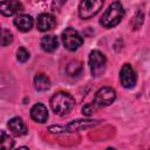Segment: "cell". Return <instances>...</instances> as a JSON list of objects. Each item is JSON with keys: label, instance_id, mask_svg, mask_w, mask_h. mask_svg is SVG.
<instances>
[{"label": "cell", "instance_id": "cell-17", "mask_svg": "<svg viewBox=\"0 0 150 150\" xmlns=\"http://www.w3.org/2000/svg\"><path fill=\"white\" fill-rule=\"evenodd\" d=\"M1 150H12L13 145H14V141L13 138L6 134V131H1Z\"/></svg>", "mask_w": 150, "mask_h": 150}, {"label": "cell", "instance_id": "cell-7", "mask_svg": "<svg viewBox=\"0 0 150 150\" xmlns=\"http://www.w3.org/2000/svg\"><path fill=\"white\" fill-rule=\"evenodd\" d=\"M120 80H121V83L124 88L130 89V88L135 87L136 81H137V76H136L134 68L129 63H125L122 66V68L120 70Z\"/></svg>", "mask_w": 150, "mask_h": 150}, {"label": "cell", "instance_id": "cell-19", "mask_svg": "<svg viewBox=\"0 0 150 150\" xmlns=\"http://www.w3.org/2000/svg\"><path fill=\"white\" fill-rule=\"evenodd\" d=\"M16 59L20 62H26L29 59V52L25 48V47H20L16 50Z\"/></svg>", "mask_w": 150, "mask_h": 150}, {"label": "cell", "instance_id": "cell-2", "mask_svg": "<svg viewBox=\"0 0 150 150\" xmlns=\"http://www.w3.org/2000/svg\"><path fill=\"white\" fill-rule=\"evenodd\" d=\"M123 16H124V8L122 4L118 1H115L110 4V6L103 13L100 20V23L105 28H112L121 22Z\"/></svg>", "mask_w": 150, "mask_h": 150}, {"label": "cell", "instance_id": "cell-23", "mask_svg": "<svg viewBox=\"0 0 150 150\" xmlns=\"http://www.w3.org/2000/svg\"><path fill=\"white\" fill-rule=\"evenodd\" d=\"M107 150H116V149H114V148H108Z\"/></svg>", "mask_w": 150, "mask_h": 150}, {"label": "cell", "instance_id": "cell-16", "mask_svg": "<svg viewBox=\"0 0 150 150\" xmlns=\"http://www.w3.org/2000/svg\"><path fill=\"white\" fill-rule=\"evenodd\" d=\"M66 71H67V74L69 76L75 77L79 74H81V71H82V63L80 61H71V62L68 63Z\"/></svg>", "mask_w": 150, "mask_h": 150}, {"label": "cell", "instance_id": "cell-13", "mask_svg": "<svg viewBox=\"0 0 150 150\" xmlns=\"http://www.w3.org/2000/svg\"><path fill=\"white\" fill-rule=\"evenodd\" d=\"M100 121H91V120H77V121H73L71 123H69L66 128H62L63 130H69V131H77V130H82L93 125H96Z\"/></svg>", "mask_w": 150, "mask_h": 150}, {"label": "cell", "instance_id": "cell-6", "mask_svg": "<svg viewBox=\"0 0 150 150\" xmlns=\"http://www.w3.org/2000/svg\"><path fill=\"white\" fill-rule=\"evenodd\" d=\"M116 98V91L110 87H103L98 89L94 96V104L97 108H103L110 105Z\"/></svg>", "mask_w": 150, "mask_h": 150}, {"label": "cell", "instance_id": "cell-18", "mask_svg": "<svg viewBox=\"0 0 150 150\" xmlns=\"http://www.w3.org/2000/svg\"><path fill=\"white\" fill-rule=\"evenodd\" d=\"M12 41H13V34L7 28H2V30H1V46L5 47V46L9 45Z\"/></svg>", "mask_w": 150, "mask_h": 150}, {"label": "cell", "instance_id": "cell-9", "mask_svg": "<svg viewBox=\"0 0 150 150\" xmlns=\"http://www.w3.org/2000/svg\"><path fill=\"white\" fill-rule=\"evenodd\" d=\"M23 9V6L19 1H6L0 4V12L2 15L11 16Z\"/></svg>", "mask_w": 150, "mask_h": 150}, {"label": "cell", "instance_id": "cell-11", "mask_svg": "<svg viewBox=\"0 0 150 150\" xmlns=\"http://www.w3.org/2000/svg\"><path fill=\"white\" fill-rule=\"evenodd\" d=\"M8 128H9V130L12 131V134L15 135V136H23V135H26L27 131H28L26 123H25L23 120L20 118V117H13L12 120H9V122H8Z\"/></svg>", "mask_w": 150, "mask_h": 150}, {"label": "cell", "instance_id": "cell-10", "mask_svg": "<svg viewBox=\"0 0 150 150\" xmlns=\"http://www.w3.org/2000/svg\"><path fill=\"white\" fill-rule=\"evenodd\" d=\"M30 117L39 123H45L48 120V110L47 107L42 103H36L30 109Z\"/></svg>", "mask_w": 150, "mask_h": 150}, {"label": "cell", "instance_id": "cell-8", "mask_svg": "<svg viewBox=\"0 0 150 150\" xmlns=\"http://www.w3.org/2000/svg\"><path fill=\"white\" fill-rule=\"evenodd\" d=\"M56 25V21H55V18L52 15V14H48V13H41L39 16H38V20H36V27L40 32H47V30H50L55 27Z\"/></svg>", "mask_w": 150, "mask_h": 150}, {"label": "cell", "instance_id": "cell-15", "mask_svg": "<svg viewBox=\"0 0 150 150\" xmlns=\"http://www.w3.org/2000/svg\"><path fill=\"white\" fill-rule=\"evenodd\" d=\"M34 87L39 91H45L50 87V80L45 74H36L34 77Z\"/></svg>", "mask_w": 150, "mask_h": 150}, {"label": "cell", "instance_id": "cell-21", "mask_svg": "<svg viewBox=\"0 0 150 150\" xmlns=\"http://www.w3.org/2000/svg\"><path fill=\"white\" fill-rule=\"evenodd\" d=\"M135 22H137L136 23V28L135 29H137L142 23H143V12H137V14L135 15V18H134V20H132V26L135 25Z\"/></svg>", "mask_w": 150, "mask_h": 150}, {"label": "cell", "instance_id": "cell-22", "mask_svg": "<svg viewBox=\"0 0 150 150\" xmlns=\"http://www.w3.org/2000/svg\"><path fill=\"white\" fill-rule=\"evenodd\" d=\"M16 150H29L28 148H26V146H20V148H18Z\"/></svg>", "mask_w": 150, "mask_h": 150}, {"label": "cell", "instance_id": "cell-12", "mask_svg": "<svg viewBox=\"0 0 150 150\" xmlns=\"http://www.w3.org/2000/svg\"><path fill=\"white\" fill-rule=\"evenodd\" d=\"M14 25L21 32H28L33 26V19L27 14H18L14 19Z\"/></svg>", "mask_w": 150, "mask_h": 150}, {"label": "cell", "instance_id": "cell-4", "mask_svg": "<svg viewBox=\"0 0 150 150\" xmlns=\"http://www.w3.org/2000/svg\"><path fill=\"white\" fill-rule=\"evenodd\" d=\"M61 40H62V43H63L64 48L68 49V50H70V52L76 50L83 43V39L79 34V32H76L75 29H73L70 27L69 28H66L62 32Z\"/></svg>", "mask_w": 150, "mask_h": 150}, {"label": "cell", "instance_id": "cell-5", "mask_svg": "<svg viewBox=\"0 0 150 150\" xmlns=\"http://www.w3.org/2000/svg\"><path fill=\"white\" fill-rule=\"evenodd\" d=\"M102 0H83L80 2L79 6V15L81 19H90L94 15H96L100 9L103 7Z\"/></svg>", "mask_w": 150, "mask_h": 150}, {"label": "cell", "instance_id": "cell-1", "mask_svg": "<svg viewBox=\"0 0 150 150\" xmlns=\"http://www.w3.org/2000/svg\"><path fill=\"white\" fill-rule=\"evenodd\" d=\"M74 107H75L74 97L66 91H59L54 94L50 98V108L59 116L68 115L74 109Z\"/></svg>", "mask_w": 150, "mask_h": 150}, {"label": "cell", "instance_id": "cell-14", "mask_svg": "<svg viewBox=\"0 0 150 150\" xmlns=\"http://www.w3.org/2000/svg\"><path fill=\"white\" fill-rule=\"evenodd\" d=\"M41 48L47 53H53L59 47V40L55 35H46L41 39Z\"/></svg>", "mask_w": 150, "mask_h": 150}, {"label": "cell", "instance_id": "cell-20", "mask_svg": "<svg viewBox=\"0 0 150 150\" xmlns=\"http://www.w3.org/2000/svg\"><path fill=\"white\" fill-rule=\"evenodd\" d=\"M96 105L94 104V103H87L83 108H82V112L84 114V115H87V116H90L95 110H96Z\"/></svg>", "mask_w": 150, "mask_h": 150}, {"label": "cell", "instance_id": "cell-3", "mask_svg": "<svg viewBox=\"0 0 150 150\" xmlns=\"http://www.w3.org/2000/svg\"><path fill=\"white\" fill-rule=\"evenodd\" d=\"M105 66H107V59L104 54L97 49L91 50L89 54V67L91 75L95 77L101 76L105 71Z\"/></svg>", "mask_w": 150, "mask_h": 150}]
</instances>
